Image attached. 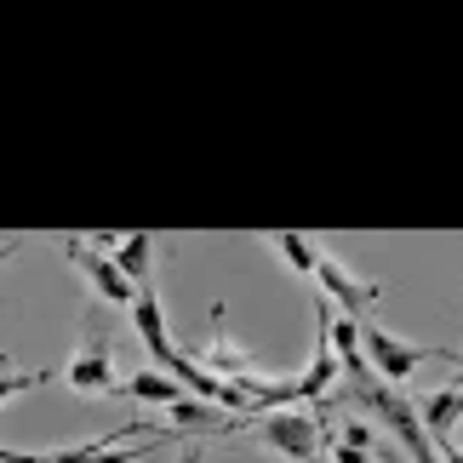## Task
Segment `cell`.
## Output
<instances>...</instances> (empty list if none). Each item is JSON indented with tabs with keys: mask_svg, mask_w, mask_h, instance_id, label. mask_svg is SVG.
Wrapping results in <instances>:
<instances>
[{
	"mask_svg": "<svg viewBox=\"0 0 463 463\" xmlns=\"http://www.w3.org/2000/svg\"><path fill=\"white\" fill-rule=\"evenodd\" d=\"M361 354H366L372 378L395 383V389L412 383V372L423 361H452L458 366V349L452 344H406V337H395L389 326H378V320H361Z\"/></svg>",
	"mask_w": 463,
	"mask_h": 463,
	"instance_id": "obj_1",
	"label": "cell"
},
{
	"mask_svg": "<svg viewBox=\"0 0 463 463\" xmlns=\"http://www.w3.org/2000/svg\"><path fill=\"white\" fill-rule=\"evenodd\" d=\"M246 430H252V440H258L263 452H280L287 463L320 458V418L304 412V406H275V412H258Z\"/></svg>",
	"mask_w": 463,
	"mask_h": 463,
	"instance_id": "obj_2",
	"label": "cell"
},
{
	"mask_svg": "<svg viewBox=\"0 0 463 463\" xmlns=\"http://www.w3.org/2000/svg\"><path fill=\"white\" fill-rule=\"evenodd\" d=\"M63 258L75 263L80 280H86V287H92L109 309H132V298H137V292H132V280L115 269V258L103 252V246H92L86 235H63Z\"/></svg>",
	"mask_w": 463,
	"mask_h": 463,
	"instance_id": "obj_3",
	"label": "cell"
},
{
	"mask_svg": "<svg viewBox=\"0 0 463 463\" xmlns=\"http://www.w3.org/2000/svg\"><path fill=\"white\" fill-rule=\"evenodd\" d=\"M109 354H115V349H109V332H103V326H86V332H80L75 361L63 366V383L75 389V395H120Z\"/></svg>",
	"mask_w": 463,
	"mask_h": 463,
	"instance_id": "obj_4",
	"label": "cell"
},
{
	"mask_svg": "<svg viewBox=\"0 0 463 463\" xmlns=\"http://www.w3.org/2000/svg\"><path fill=\"white\" fill-rule=\"evenodd\" d=\"M309 280H315V292L326 298V304H344V315H349V320H361V309L383 298V287H378V280L354 275L349 263H337L332 252H320V258H315V275H309Z\"/></svg>",
	"mask_w": 463,
	"mask_h": 463,
	"instance_id": "obj_5",
	"label": "cell"
},
{
	"mask_svg": "<svg viewBox=\"0 0 463 463\" xmlns=\"http://www.w3.org/2000/svg\"><path fill=\"white\" fill-rule=\"evenodd\" d=\"M132 332H137V344L149 349V361H155V372L172 361V332H166V304H160V292H155V280L149 287H137V298H132Z\"/></svg>",
	"mask_w": 463,
	"mask_h": 463,
	"instance_id": "obj_6",
	"label": "cell"
},
{
	"mask_svg": "<svg viewBox=\"0 0 463 463\" xmlns=\"http://www.w3.org/2000/svg\"><path fill=\"white\" fill-rule=\"evenodd\" d=\"M166 418H172V435H194V440H206V435H241L252 418H235V412H223V406H206V401H177L166 406Z\"/></svg>",
	"mask_w": 463,
	"mask_h": 463,
	"instance_id": "obj_7",
	"label": "cell"
},
{
	"mask_svg": "<svg viewBox=\"0 0 463 463\" xmlns=\"http://www.w3.org/2000/svg\"><path fill=\"white\" fill-rule=\"evenodd\" d=\"M418 430L430 435V447H440V440H452V430H458V418H463V389L458 383H447V389H435V395H423L418 406Z\"/></svg>",
	"mask_w": 463,
	"mask_h": 463,
	"instance_id": "obj_8",
	"label": "cell"
},
{
	"mask_svg": "<svg viewBox=\"0 0 463 463\" xmlns=\"http://www.w3.org/2000/svg\"><path fill=\"white\" fill-rule=\"evenodd\" d=\"M201 366H206L218 383H246V378H263V372H258V354H252V349H241V344H229L223 332H218V337H212V344L201 349Z\"/></svg>",
	"mask_w": 463,
	"mask_h": 463,
	"instance_id": "obj_9",
	"label": "cell"
},
{
	"mask_svg": "<svg viewBox=\"0 0 463 463\" xmlns=\"http://www.w3.org/2000/svg\"><path fill=\"white\" fill-rule=\"evenodd\" d=\"M109 258H115V269H120V275L132 280V292H137V287H149V263H155V235H149V229H132V235H115Z\"/></svg>",
	"mask_w": 463,
	"mask_h": 463,
	"instance_id": "obj_10",
	"label": "cell"
},
{
	"mask_svg": "<svg viewBox=\"0 0 463 463\" xmlns=\"http://www.w3.org/2000/svg\"><path fill=\"white\" fill-rule=\"evenodd\" d=\"M120 395H132L144 406H177L184 401V383L166 378V372H155V366H144V372H132V383H120Z\"/></svg>",
	"mask_w": 463,
	"mask_h": 463,
	"instance_id": "obj_11",
	"label": "cell"
},
{
	"mask_svg": "<svg viewBox=\"0 0 463 463\" xmlns=\"http://www.w3.org/2000/svg\"><path fill=\"white\" fill-rule=\"evenodd\" d=\"M275 246H280V258H287V263H292V269L304 275V280L315 275V258H320V246H315L309 235H298V229H287V235H275Z\"/></svg>",
	"mask_w": 463,
	"mask_h": 463,
	"instance_id": "obj_12",
	"label": "cell"
},
{
	"mask_svg": "<svg viewBox=\"0 0 463 463\" xmlns=\"http://www.w3.org/2000/svg\"><path fill=\"white\" fill-rule=\"evenodd\" d=\"M326 430L344 440V447L366 452V458H372V447H378V430H372V423H361V418H337V423H326Z\"/></svg>",
	"mask_w": 463,
	"mask_h": 463,
	"instance_id": "obj_13",
	"label": "cell"
},
{
	"mask_svg": "<svg viewBox=\"0 0 463 463\" xmlns=\"http://www.w3.org/2000/svg\"><path fill=\"white\" fill-rule=\"evenodd\" d=\"M34 383H46V372H0V406H6L12 395H29Z\"/></svg>",
	"mask_w": 463,
	"mask_h": 463,
	"instance_id": "obj_14",
	"label": "cell"
},
{
	"mask_svg": "<svg viewBox=\"0 0 463 463\" xmlns=\"http://www.w3.org/2000/svg\"><path fill=\"white\" fill-rule=\"evenodd\" d=\"M372 463H406V458H401V447H383L378 440V447H372Z\"/></svg>",
	"mask_w": 463,
	"mask_h": 463,
	"instance_id": "obj_15",
	"label": "cell"
},
{
	"mask_svg": "<svg viewBox=\"0 0 463 463\" xmlns=\"http://www.w3.org/2000/svg\"><path fill=\"white\" fill-rule=\"evenodd\" d=\"M17 246H29V241H24V235H6V241H0V263H6V258L17 252Z\"/></svg>",
	"mask_w": 463,
	"mask_h": 463,
	"instance_id": "obj_16",
	"label": "cell"
},
{
	"mask_svg": "<svg viewBox=\"0 0 463 463\" xmlns=\"http://www.w3.org/2000/svg\"><path fill=\"white\" fill-rule=\"evenodd\" d=\"M177 463H201V447H189V452H184V458H177Z\"/></svg>",
	"mask_w": 463,
	"mask_h": 463,
	"instance_id": "obj_17",
	"label": "cell"
},
{
	"mask_svg": "<svg viewBox=\"0 0 463 463\" xmlns=\"http://www.w3.org/2000/svg\"><path fill=\"white\" fill-rule=\"evenodd\" d=\"M309 463H320V458H309Z\"/></svg>",
	"mask_w": 463,
	"mask_h": 463,
	"instance_id": "obj_18",
	"label": "cell"
}]
</instances>
